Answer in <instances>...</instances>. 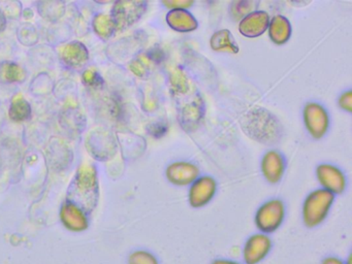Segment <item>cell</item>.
<instances>
[{"instance_id":"6da1fadb","label":"cell","mask_w":352,"mask_h":264,"mask_svg":"<svg viewBox=\"0 0 352 264\" xmlns=\"http://www.w3.org/2000/svg\"><path fill=\"white\" fill-rule=\"evenodd\" d=\"M242 128L249 138L263 144H275L282 134L279 121L275 116L263 109L249 111L244 117Z\"/></svg>"},{"instance_id":"7a4b0ae2","label":"cell","mask_w":352,"mask_h":264,"mask_svg":"<svg viewBox=\"0 0 352 264\" xmlns=\"http://www.w3.org/2000/svg\"><path fill=\"white\" fill-rule=\"evenodd\" d=\"M335 201V195L324 189L311 192L302 204V221L309 228L320 225L327 219L331 206Z\"/></svg>"},{"instance_id":"3957f363","label":"cell","mask_w":352,"mask_h":264,"mask_svg":"<svg viewBox=\"0 0 352 264\" xmlns=\"http://www.w3.org/2000/svg\"><path fill=\"white\" fill-rule=\"evenodd\" d=\"M285 214V204L281 199L274 198L267 200L257 210L254 218L255 225L261 233L270 234L281 226Z\"/></svg>"},{"instance_id":"277c9868","label":"cell","mask_w":352,"mask_h":264,"mask_svg":"<svg viewBox=\"0 0 352 264\" xmlns=\"http://www.w3.org/2000/svg\"><path fill=\"white\" fill-rule=\"evenodd\" d=\"M273 243L269 234L255 233L251 235L243 247L244 264H259L271 253Z\"/></svg>"},{"instance_id":"5b68a950","label":"cell","mask_w":352,"mask_h":264,"mask_svg":"<svg viewBox=\"0 0 352 264\" xmlns=\"http://www.w3.org/2000/svg\"><path fill=\"white\" fill-rule=\"evenodd\" d=\"M304 122L309 133L319 140L324 136L329 129V113L322 105L310 102L304 109Z\"/></svg>"},{"instance_id":"8992f818","label":"cell","mask_w":352,"mask_h":264,"mask_svg":"<svg viewBox=\"0 0 352 264\" xmlns=\"http://www.w3.org/2000/svg\"><path fill=\"white\" fill-rule=\"evenodd\" d=\"M217 191V183L209 175L199 177L191 184L188 192V201L192 208H199L207 206Z\"/></svg>"},{"instance_id":"52a82bcc","label":"cell","mask_w":352,"mask_h":264,"mask_svg":"<svg viewBox=\"0 0 352 264\" xmlns=\"http://www.w3.org/2000/svg\"><path fill=\"white\" fill-rule=\"evenodd\" d=\"M316 175L322 189L331 192L333 195L343 193L346 188L345 175L338 167L331 164L319 165Z\"/></svg>"},{"instance_id":"ba28073f","label":"cell","mask_w":352,"mask_h":264,"mask_svg":"<svg viewBox=\"0 0 352 264\" xmlns=\"http://www.w3.org/2000/svg\"><path fill=\"white\" fill-rule=\"evenodd\" d=\"M60 220L69 230L81 232L88 227V217L86 210L79 204L67 201L60 210Z\"/></svg>"},{"instance_id":"9c48e42d","label":"cell","mask_w":352,"mask_h":264,"mask_svg":"<svg viewBox=\"0 0 352 264\" xmlns=\"http://www.w3.org/2000/svg\"><path fill=\"white\" fill-rule=\"evenodd\" d=\"M166 177L176 186L191 185L199 177V169L197 165L189 162H175L168 165Z\"/></svg>"},{"instance_id":"30bf717a","label":"cell","mask_w":352,"mask_h":264,"mask_svg":"<svg viewBox=\"0 0 352 264\" xmlns=\"http://www.w3.org/2000/svg\"><path fill=\"white\" fill-rule=\"evenodd\" d=\"M269 14L263 10H256L247 14L241 20L239 31L244 36L253 38L263 34L269 27Z\"/></svg>"},{"instance_id":"8fae6325","label":"cell","mask_w":352,"mask_h":264,"mask_svg":"<svg viewBox=\"0 0 352 264\" xmlns=\"http://www.w3.org/2000/svg\"><path fill=\"white\" fill-rule=\"evenodd\" d=\"M285 166V159L277 151H270L261 161L263 177L271 184L278 183L282 179Z\"/></svg>"},{"instance_id":"7c38bea8","label":"cell","mask_w":352,"mask_h":264,"mask_svg":"<svg viewBox=\"0 0 352 264\" xmlns=\"http://www.w3.org/2000/svg\"><path fill=\"white\" fill-rule=\"evenodd\" d=\"M166 22L179 32H190L197 28V21L186 10H170L166 16Z\"/></svg>"},{"instance_id":"4fadbf2b","label":"cell","mask_w":352,"mask_h":264,"mask_svg":"<svg viewBox=\"0 0 352 264\" xmlns=\"http://www.w3.org/2000/svg\"><path fill=\"white\" fill-rule=\"evenodd\" d=\"M269 36L276 45L287 43L292 35V25L285 16L278 14L270 21Z\"/></svg>"},{"instance_id":"5bb4252c","label":"cell","mask_w":352,"mask_h":264,"mask_svg":"<svg viewBox=\"0 0 352 264\" xmlns=\"http://www.w3.org/2000/svg\"><path fill=\"white\" fill-rule=\"evenodd\" d=\"M210 45L212 49L216 52H226V53L236 54L239 52V45L234 41V36L230 30L217 31L214 33L210 39Z\"/></svg>"},{"instance_id":"9a60e30c","label":"cell","mask_w":352,"mask_h":264,"mask_svg":"<svg viewBox=\"0 0 352 264\" xmlns=\"http://www.w3.org/2000/svg\"><path fill=\"white\" fill-rule=\"evenodd\" d=\"M129 264H160L157 257L146 250H137L129 256Z\"/></svg>"},{"instance_id":"2e32d148","label":"cell","mask_w":352,"mask_h":264,"mask_svg":"<svg viewBox=\"0 0 352 264\" xmlns=\"http://www.w3.org/2000/svg\"><path fill=\"white\" fill-rule=\"evenodd\" d=\"M256 6L257 2L240 1L234 2L232 6V14L234 19L244 18L247 14H250L252 6Z\"/></svg>"},{"instance_id":"e0dca14e","label":"cell","mask_w":352,"mask_h":264,"mask_svg":"<svg viewBox=\"0 0 352 264\" xmlns=\"http://www.w3.org/2000/svg\"><path fill=\"white\" fill-rule=\"evenodd\" d=\"M339 105L342 109H345L348 113L352 111V93L351 91H347L341 95L339 98Z\"/></svg>"},{"instance_id":"ac0fdd59","label":"cell","mask_w":352,"mask_h":264,"mask_svg":"<svg viewBox=\"0 0 352 264\" xmlns=\"http://www.w3.org/2000/svg\"><path fill=\"white\" fill-rule=\"evenodd\" d=\"M164 4L168 6V8H172V10H185V8H188L189 6H192L193 1H178V0H175V1H164Z\"/></svg>"},{"instance_id":"d6986e66","label":"cell","mask_w":352,"mask_h":264,"mask_svg":"<svg viewBox=\"0 0 352 264\" xmlns=\"http://www.w3.org/2000/svg\"><path fill=\"white\" fill-rule=\"evenodd\" d=\"M321 264H345L341 258L336 257V256H327L322 260Z\"/></svg>"},{"instance_id":"ffe728a7","label":"cell","mask_w":352,"mask_h":264,"mask_svg":"<svg viewBox=\"0 0 352 264\" xmlns=\"http://www.w3.org/2000/svg\"><path fill=\"white\" fill-rule=\"evenodd\" d=\"M211 264H243L240 262L234 261L232 259H224V258H219V259L214 260Z\"/></svg>"},{"instance_id":"44dd1931","label":"cell","mask_w":352,"mask_h":264,"mask_svg":"<svg viewBox=\"0 0 352 264\" xmlns=\"http://www.w3.org/2000/svg\"><path fill=\"white\" fill-rule=\"evenodd\" d=\"M344 263H345V264H352L351 256H350V257L348 258V259L346 260V261H344Z\"/></svg>"}]
</instances>
